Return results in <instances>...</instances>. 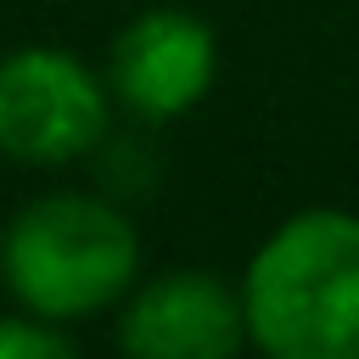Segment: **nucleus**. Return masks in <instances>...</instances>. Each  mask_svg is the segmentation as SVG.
<instances>
[{"mask_svg": "<svg viewBox=\"0 0 359 359\" xmlns=\"http://www.w3.org/2000/svg\"><path fill=\"white\" fill-rule=\"evenodd\" d=\"M258 359H359V213L297 208L241 269Z\"/></svg>", "mask_w": 359, "mask_h": 359, "instance_id": "1", "label": "nucleus"}, {"mask_svg": "<svg viewBox=\"0 0 359 359\" xmlns=\"http://www.w3.org/2000/svg\"><path fill=\"white\" fill-rule=\"evenodd\" d=\"M112 90L62 45L0 50V157L22 168H67L112 129Z\"/></svg>", "mask_w": 359, "mask_h": 359, "instance_id": "3", "label": "nucleus"}, {"mask_svg": "<svg viewBox=\"0 0 359 359\" xmlns=\"http://www.w3.org/2000/svg\"><path fill=\"white\" fill-rule=\"evenodd\" d=\"M112 337L123 359H241L252 348L241 286L196 264L140 269L112 309Z\"/></svg>", "mask_w": 359, "mask_h": 359, "instance_id": "4", "label": "nucleus"}, {"mask_svg": "<svg viewBox=\"0 0 359 359\" xmlns=\"http://www.w3.org/2000/svg\"><path fill=\"white\" fill-rule=\"evenodd\" d=\"M219 79V39L185 6L135 11L107 50V90L140 123H174L208 101Z\"/></svg>", "mask_w": 359, "mask_h": 359, "instance_id": "5", "label": "nucleus"}, {"mask_svg": "<svg viewBox=\"0 0 359 359\" xmlns=\"http://www.w3.org/2000/svg\"><path fill=\"white\" fill-rule=\"evenodd\" d=\"M0 359H79V348H73L67 325L11 309V314H0Z\"/></svg>", "mask_w": 359, "mask_h": 359, "instance_id": "6", "label": "nucleus"}, {"mask_svg": "<svg viewBox=\"0 0 359 359\" xmlns=\"http://www.w3.org/2000/svg\"><path fill=\"white\" fill-rule=\"evenodd\" d=\"M140 280L135 219L95 191H39L0 230V286L11 309L56 325L112 314Z\"/></svg>", "mask_w": 359, "mask_h": 359, "instance_id": "2", "label": "nucleus"}]
</instances>
